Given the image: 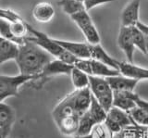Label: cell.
I'll use <instances>...</instances> for the list:
<instances>
[{"instance_id": "cell-1", "label": "cell", "mask_w": 148, "mask_h": 138, "mask_svg": "<svg viewBox=\"0 0 148 138\" xmlns=\"http://www.w3.org/2000/svg\"><path fill=\"white\" fill-rule=\"evenodd\" d=\"M54 58L48 52L31 41L29 36H27L25 43L20 45L18 54L15 61L20 71V74L36 77L38 80L39 75L44 71L45 67Z\"/></svg>"}, {"instance_id": "cell-2", "label": "cell", "mask_w": 148, "mask_h": 138, "mask_svg": "<svg viewBox=\"0 0 148 138\" xmlns=\"http://www.w3.org/2000/svg\"><path fill=\"white\" fill-rule=\"evenodd\" d=\"M28 31H29V34H32L29 36V39L45 49L46 52H48L54 58L59 59L65 63L71 64V65H74L77 58L69 53L67 50H65L61 45H59L55 38L50 37L47 34L35 30L34 27L29 24H28Z\"/></svg>"}, {"instance_id": "cell-3", "label": "cell", "mask_w": 148, "mask_h": 138, "mask_svg": "<svg viewBox=\"0 0 148 138\" xmlns=\"http://www.w3.org/2000/svg\"><path fill=\"white\" fill-rule=\"evenodd\" d=\"M90 84L89 88L92 95L98 101L99 104L103 107L106 111L113 107L114 91L109 85L106 78L89 76Z\"/></svg>"}, {"instance_id": "cell-4", "label": "cell", "mask_w": 148, "mask_h": 138, "mask_svg": "<svg viewBox=\"0 0 148 138\" xmlns=\"http://www.w3.org/2000/svg\"><path fill=\"white\" fill-rule=\"evenodd\" d=\"M34 80H37V78L22 75L20 73L16 76L0 74V103H3L5 99L11 96H17L21 85Z\"/></svg>"}, {"instance_id": "cell-5", "label": "cell", "mask_w": 148, "mask_h": 138, "mask_svg": "<svg viewBox=\"0 0 148 138\" xmlns=\"http://www.w3.org/2000/svg\"><path fill=\"white\" fill-rule=\"evenodd\" d=\"M71 20L75 22L76 25L84 35L86 42L89 45L100 44V35L97 29L92 22L89 13L86 10L81 11L71 16Z\"/></svg>"}, {"instance_id": "cell-6", "label": "cell", "mask_w": 148, "mask_h": 138, "mask_svg": "<svg viewBox=\"0 0 148 138\" xmlns=\"http://www.w3.org/2000/svg\"><path fill=\"white\" fill-rule=\"evenodd\" d=\"M74 66L71 64L65 63L59 59L54 58L52 61H50L44 69V71L39 75L38 80H34L36 85H43L46 80L50 79L51 77L56 75H71V71Z\"/></svg>"}, {"instance_id": "cell-7", "label": "cell", "mask_w": 148, "mask_h": 138, "mask_svg": "<svg viewBox=\"0 0 148 138\" xmlns=\"http://www.w3.org/2000/svg\"><path fill=\"white\" fill-rule=\"evenodd\" d=\"M15 111L9 105L0 103V138H8L15 123Z\"/></svg>"}, {"instance_id": "cell-8", "label": "cell", "mask_w": 148, "mask_h": 138, "mask_svg": "<svg viewBox=\"0 0 148 138\" xmlns=\"http://www.w3.org/2000/svg\"><path fill=\"white\" fill-rule=\"evenodd\" d=\"M118 45L119 48L122 50L127 60L130 63H133L134 51H135V45L133 44L132 38L131 28L130 27L120 26L119 37H118Z\"/></svg>"}, {"instance_id": "cell-9", "label": "cell", "mask_w": 148, "mask_h": 138, "mask_svg": "<svg viewBox=\"0 0 148 138\" xmlns=\"http://www.w3.org/2000/svg\"><path fill=\"white\" fill-rule=\"evenodd\" d=\"M141 0H132L127 6L123 8L120 16L121 26L132 27L136 26L139 21V14H140Z\"/></svg>"}, {"instance_id": "cell-10", "label": "cell", "mask_w": 148, "mask_h": 138, "mask_svg": "<svg viewBox=\"0 0 148 138\" xmlns=\"http://www.w3.org/2000/svg\"><path fill=\"white\" fill-rule=\"evenodd\" d=\"M57 43L67 50L69 53L73 55L77 58H91L90 47L88 43H78V42H69V41L56 39Z\"/></svg>"}, {"instance_id": "cell-11", "label": "cell", "mask_w": 148, "mask_h": 138, "mask_svg": "<svg viewBox=\"0 0 148 138\" xmlns=\"http://www.w3.org/2000/svg\"><path fill=\"white\" fill-rule=\"evenodd\" d=\"M119 71L121 75L137 81L148 80V69L142 68L133 63L119 62Z\"/></svg>"}, {"instance_id": "cell-12", "label": "cell", "mask_w": 148, "mask_h": 138, "mask_svg": "<svg viewBox=\"0 0 148 138\" xmlns=\"http://www.w3.org/2000/svg\"><path fill=\"white\" fill-rule=\"evenodd\" d=\"M74 107L76 112L82 116L83 113L88 111L92 102V93L89 87L73 92Z\"/></svg>"}, {"instance_id": "cell-13", "label": "cell", "mask_w": 148, "mask_h": 138, "mask_svg": "<svg viewBox=\"0 0 148 138\" xmlns=\"http://www.w3.org/2000/svg\"><path fill=\"white\" fill-rule=\"evenodd\" d=\"M32 18L41 23H47L53 20L55 8L48 2H40L34 7L32 11Z\"/></svg>"}, {"instance_id": "cell-14", "label": "cell", "mask_w": 148, "mask_h": 138, "mask_svg": "<svg viewBox=\"0 0 148 138\" xmlns=\"http://www.w3.org/2000/svg\"><path fill=\"white\" fill-rule=\"evenodd\" d=\"M106 80L114 92H133L139 82L121 74L106 78Z\"/></svg>"}, {"instance_id": "cell-15", "label": "cell", "mask_w": 148, "mask_h": 138, "mask_svg": "<svg viewBox=\"0 0 148 138\" xmlns=\"http://www.w3.org/2000/svg\"><path fill=\"white\" fill-rule=\"evenodd\" d=\"M80 115L74 114L71 116H67L55 121L56 124L58 128L59 132L64 135H76L80 122Z\"/></svg>"}, {"instance_id": "cell-16", "label": "cell", "mask_w": 148, "mask_h": 138, "mask_svg": "<svg viewBox=\"0 0 148 138\" xmlns=\"http://www.w3.org/2000/svg\"><path fill=\"white\" fill-rule=\"evenodd\" d=\"M20 45L0 37V66L9 60H16Z\"/></svg>"}, {"instance_id": "cell-17", "label": "cell", "mask_w": 148, "mask_h": 138, "mask_svg": "<svg viewBox=\"0 0 148 138\" xmlns=\"http://www.w3.org/2000/svg\"><path fill=\"white\" fill-rule=\"evenodd\" d=\"M90 47V53L91 58L95 59L96 61H99L101 63H104L111 68H114L116 70H119V62L115 58L110 57L109 55L106 52V50L102 47L100 44L97 45H89Z\"/></svg>"}, {"instance_id": "cell-18", "label": "cell", "mask_w": 148, "mask_h": 138, "mask_svg": "<svg viewBox=\"0 0 148 138\" xmlns=\"http://www.w3.org/2000/svg\"><path fill=\"white\" fill-rule=\"evenodd\" d=\"M133 93L134 92H114L113 107L125 110L127 112L136 108V103L132 98Z\"/></svg>"}, {"instance_id": "cell-19", "label": "cell", "mask_w": 148, "mask_h": 138, "mask_svg": "<svg viewBox=\"0 0 148 138\" xmlns=\"http://www.w3.org/2000/svg\"><path fill=\"white\" fill-rule=\"evenodd\" d=\"M108 117L110 119H112L113 122H115L116 123H118L123 130L126 129L127 127H130L132 125H135V123L133 122L132 119L131 117V115L129 114V112L120 109V108H118L116 107H112L108 110Z\"/></svg>"}, {"instance_id": "cell-20", "label": "cell", "mask_w": 148, "mask_h": 138, "mask_svg": "<svg viewBox=\"0 0 148 138\" xmlns=\"http://www.w3.org/2000/svg\"><path fill=\"white\" fill-rule=\"evenodd\" d=\"M91 69H92V76H97L102 78H109L113 76L119 75V71L111 68L104 63L96 61L95 59L91 58Z\"/></svg>"}, {"instance_id": "cell-21", "label": "cell", "mask_w": 148, "mask_h": 138, "mask_svg": "<svg viewBox=\"0 0 148 138\" xmlns=\"http://www.w3.org/2000/svg\"><path fill=\"white\" fill-rule=\"evenodd\" d=\"M89 76L90 75H88L87 73L83 72L81 70L74 67L71 73V78L75 90H81L89 87L90 84Z\"/></svg>"}, {"instance_id": "cell-22", "label": "cell", "mask_w": 148, "mask_h": 138, "mask_svg": "<svg viewBox=\"0 0 148 138\" xmlns=\"http://www.w3.org/2000/svg\"><path fill=\"white\" fill-rule=\"evenodd\" d=\"M97 124L95 119L92 118L90 113L86 111L80 117V122H79L78 131L75 135H90L91 131L92 130L94 126Z\"/></svg>"}, {"instance_id": "cell-23", "label": "cell", "mask_w": 148, "mask_h": 138, "mask_svg": "<svg viewBox=\"0 0 148 138\" xmlns=\"http://www.w3.org/2000/svg\"><path fill=\"white\" fill-rule=\"evenodd\" d=\"M88 112L90 113L92 118L95 119V122L96 123L104 122L106 119V116H108V111L99 104V102L92 95L91 106H90L89 110H88Z\"/></svg>"}, {"instance_id": "cell-24", "label": "cell", "mask_w": 148, "mask_h": 138, "mask_svg": "<svg viewBox=\"0 0 148 138\" xmlns=\"http://www.w3.org/2000/svg\"><path fill=\"white\" fill-rule=\"evenodd\" d=\"M58 5L62 8L64 12L69 16L85 10L83 2L79 1V0H60Z\"/></svg>"}, {"instance_id": "cell-25", "label": "cell", "mask_w": 148, "mask_h": 138, "mask_svg": "<svg viewBox=\"0 0 148 138\" xmlns=\"http://www.w3.org/2000/svg\"><path fill=\"white\" fill-rule=\"evenodd\" d=\"M129 114L131 115L133 122L136 126L148 128V112L143 108L136 107L130 110Z\"/></svg>"}, {"instance_id": "cell-26", "label": "cell", "mask_w": 148, "mask_h": 138, "mask_svg": "<svg viewBox=\"0 0 148 138\" xmlns=\"http://www.w3.org/2000/svg\"><path fill=\"white\" fill-rule=\"evenodd\" d=\"M131 28V34H132V38L133 41V44L140 51L145 54L146 56V44L145 40V36H143L141 30L138 28L137 26H132L130 27Z\"/></svg>"}, {"instance_id": "cell-27", "label": "cell", "mask_w": 148, "mask_h": 138, "mask_svg": "<svg viewBox=\"0 0 148 138\" xmlns=\"http://www.w3.org/2000/svg\"><path fill=\"white\" fill-rule=\"evenodd\" d=\"M90 135L92 138H114V133L104 122L95 124Z\"/></svg>"}, {"instance_id": "cell-28", "label": "cell", "mask_w": 148, "mask_h": 138, "mask_svg": "<svg viewBox=\"0 0 148 138\" xmlns=\"http://www.w3.org/2000/svg\"><path fill=\"white\" fill-rule=\"evenodd\" d=\"M0 19L8 21L9 22H15L17 21L22 20L21 17L17 12L11 10H6V8H0Z\"/></svg>"}, {"instance_id": "cell-29", "label": "cell", "mask_w": 148, "mask_h": 138, "mask_svg": "<svg viewBox=\"0 0 148 138\" xmlns=\"http://www.w3.org/2000/svg\"><path fill=\"white\" fill-rule=\"evenodd\" d=\"M75 68L81 70L82 71L87 73L88 75H91L92 69H91V58L83 59V58H77L75 63L73 65Z\"/></svg>"}, {"instance_id": "cell-30", "label": "cell", "mask_w": 148, "mask_h": 138, "mask_svg": "<svg viewBox=\"0 0 148 138\" xmlns=\"http://www.w3.org/2000/svg\"><path fill=\"white\" fill-rule=\"evenodd\" d=\"M112 1H114V0H83V5H84L85 10L89 11L92 8L97 7L98 5H101V4L109 3Z\"/></svg>"}, {"instance_id": "cell-31", "label": "cell", "mask_w": 148, "mask_h": 138, "mask_svg": "<svg viewBox=\"0 0 148 138\" xmlns=\"http://www.w3.org/2000/svg\"><path fill=\"white\" fill-rule=\"evenodd\" d=\"M132 98H133L134 101H135V103H136V106H137V107L141 108H143V110H145V111L148 112V101H146V100H145V99H143L140 95H137V94H135V93H133Z\"/></svg>"}, {"instance_id": "cell-32", "label": "cell", "mask_w": 148, "mask_h": 138, "mask_svg": "<svg viewBox=\"0 0 148 138\" xmlns=\"http://www.w3.org/2000/svg\"><path fill=\"white\" fill-rule=\"evenodd\" d=\"M136 26L141 30L143 36H145V44H146V51H147L146 57L148 58V25L143 23V22H141V21H139L136 24Z\"/></svg>"}, {"instance_id": "cell-33", "label": "cell", "mask_w": 148, "mask_h": 138, "mask_svg": "<svg viewBox=\"0 0 148 138\" xmlns=\"http://www.w3.org/2000/svg\"><path fill=\"white\" fill-rule=\"evenodd\" d=\"M74 138H92L91 135H74Z\"/></svg>"}, {"instance_id": "cell-34", "label": "cell", "mask_w": 148, "mask_h": 138, "mask_svg": "<svg viewBox=\"0 0 148 138\" xmlns=\"http://www.w3.org/2000/svg\"><path fill=\"white\" fill-rule=\"evenodd\" d=\"M114 138H125L122 132H120L119 133H116V135H114Z\"/></svg>"}, {"instance_id": "cell-35", "label": "cell", "mask_w": 148, "mask_h": 138, "mask_svg": "<svg viewBox=\"0 0 148 138\" xmlns=\"http://www.w3.org/2000/svg\"><path fill=\"white\" fill-rule=\"evenodd\" d=\"M141 138H148V135H146V133H145V135H143L141 136Z\"/></svg>"}, {"instance_id": "cell-36", "label": "cell", "mask_w": 148, "mask_h": 138, "mask_svg": "<svg viewBox=\"0 0 148 138\" xmlns=\"http://www.w3.org/2000/svg\"><path fill=\"white\" fill-rule=\"evenodd\" d=\"M79 1H82V2H83V0H79Z\"/></svg>"}, {"instance_id": "cell-37", "label": "cell", "mask_w": 148, "mask_h": 138, "mask_svg": "<svg viewBox=\"0 0 148 138\" xmlns=\"http://www.w3.org/2000/svg\"><path fill=\"white\" fill-rule=\"evenodd\" d=\"M0 37H1V36H0Z\"/></svg>"}]
</instances>
